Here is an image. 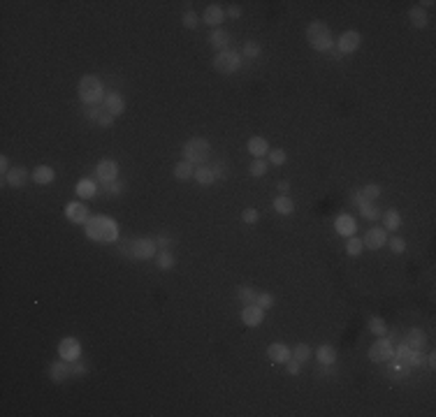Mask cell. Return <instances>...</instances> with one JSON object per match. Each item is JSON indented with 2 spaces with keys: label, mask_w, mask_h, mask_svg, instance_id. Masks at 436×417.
Listing matches in <instances>:
<instances>
[{
  "label": "cell",
  "mask_w": 436,
  "mask_h": 417,
  "mask_svg": "<svg viewBox=\"0 0 436 417\" xmlns=\"http://www.w3.org/2000/svg\"><path fill=\"white\" fill-rule=\"evenodd\" d=\"M84 229H86L88 239L100 241V243H112L119 239V225L109 215H91L84 222Z\"/></svg>",
  "instance_id": "cell-1"
},
{
  "label": "cell",
  "mask_w": 436,
  "mask_h": 417,
  "mask_svg": "<svg viewBox=\"0 0 436 417\" xmlns=\"http://www.w3.org/2000/svg\"><path fill=\"white\" fill-rule=\"evenodd\" d=\"M79 98L84 104H102L105 102V86L95 74H86L79 81Z\"/></svg>",
  "instance_id": "cell-2"
},
{
  "label": "cell",
  "mask_w": 436,
  "mask_h": 417,
  "mask_svg": "<svg viewBox=\"0 0 436 417\" xmlns=\"http://www.w3.org/2000/svg\"><path fill=\"white\" fill-rule=\"evenodd\" d=\"M306 40L315 51H329L334 47V40H332V33L329 28L322 23V21H313L309 28H306Z\"/></svg>",
  "instance_id": "cell-3"
},
{
  "label": "cell",
  "mask_w": 436,
  "mask_h": 417,
  "mask_svg": "<svg viewBox=\"0 0 436 417\" xmlns=\"http://www.w3.org/2000/svg\"><path fill=\"white\" fill-rule=\"evenodd\" d=\"M183 160H188L190 165H204L209 160V141L202 137H193L183 144Z\"/></svg>",
  "instance_id": "cell-4"
},
{
  "label": "cell",
  "mask_w": 436,
  "mask_h": 417,
  "mask_svg": "<svg viewBox=\"0 0 436 417\" xmlns=\"http://www.w3.org/2000/svg\"><path fill=\"white\" fill-rule=\"evenodd\" d=\"M214 68L221 74H232L242 68V54H237L232 49H223L214 58Z\"/></svg>",
  "instance_id": "cell-5"
},
{
  "label": "cell",
  "mask_w": 436,
  "mask_h": 417,
  "mask_svg": "<svg viewBox=\"0 0 436 417\" xmlns=\"http://www.w3.org/2000/svg\"><path fill=\"white\" fill-rule=\"evenodd\" d=\"M155 246L158 243L153 239H135L128 243V248H123V253H128L133 260H148L155 255Z\"/></svg>",
  "instance_id": "cell-6"
},
{
  "label": "cell",
  "mask_w": 436,
  "mask_h": 417,
  "mask_svg": "<svg viewBox=\"0 0 436 417\" xmlns=\"http://www.w3.org/2000/svg\"><path fill=\"white\" fill-rule=\"evenodd\" d=\"M116 176H119V165H116L114 160H100L98 162V167H95V179H98L100 183L109 186V183L116 181Z\"/></svg>",
  "instance_id": "cell-7"
},
{
  "label": "cell",
  "mask_w": 436,
  "mask_h": 417,
  "mask_svg": "<svg viewBox=\"0 0 436 417\" xmlns=\"http://www.w3.org/2000/svg\"><path fill=\"white\" fill-rule=\"evenodd\" d=\"M369 357L371 362H388V359L395 357V348H392V343L388 338H381V341H376L369 348Z\"/></svg>",
  "instance_id": "cell-8"
},
{
  "label": "cell",
  "mask_w": 436,
  "mask_h": 417,
  "mask_svg": "<svg viewBox=\"0 0 436 417\" xmlns=\"http://www.w3.org/2000/svg\"><path fill=\"white\" fill-rule=\"evenodd\" d=\"M58 355H61V359H67V362H77L81 355V345L77 338L67 336L61 341V345H58Z\"/></svg>",
  "instance_id": "cell-9"
},
{
  "label": "cell",
  "mask_w": 436,
  "mask_h": 417,
  "mask_svg": "<svg viewBox=\"0 0 436 417\" xmlns=\"http://www.w3.org/2000/svg\"><path fill=\"white\" fill-rule=\"evenodd\" d=\"M360 33L357 30H346V33L339 37V42H336V49H339V54H353L357 47H360Z\"/></svg>",
  "instance_id": "cell-10"
},
{
  "label": "cell",
  "mask_w": 436,
  "mask_h": 417,
  "mask_svg": "<svg viewBox=\"0 0 436 417\" xmlns=\"http://www.w3.org/2000/svg\"><path fill=\"white\" fill-rule=\"evenodd\" d=\"M242 320L246 327H258V324H262V320H265V311H262L258 304H246L242 311Z\"/></svg>",
  "instance_id": "cell-11"
},
{
  "label": "cell",
  "mask_w": 436,
  "mask_h": 417,
  "mask_svg": "<svg viewBox=\"0 0 436 417\" xmlns=\"http://www.w3.org/2000/svg\"><path fill=\"white\" fill-rule=\"evenodd\" d=\"M65 215H67V220L70 222H77V225H84V222L91 218L88 215V208L84 207V204H79V202H70L65 207Z\"/></svg>",
  "instance_id": "cell-12"
},
{
  "label": "cell",
  "mask_w": 436,
  "mask_h": 417,
  "mask_svg": "<svg viewBox=\"0 0 436 417\" xmlns=\"http://www.w3.org/2000/svg\"><path fill=\"white\" fill-rule=\"evenodd\" d=\"M362 243L367 246L369 250H378V248H383L385 243H388V236H385V229H381V227H374V229H369L367 232V236L362 239Z\"/></svg>",
  "instance_id": "cell-13"
},
{
  "label": "cell",
  "mask_w": 436,
  "mask_h": 417,
  "mask_svg": "<svg viewBox=\"0 0 436 417\" xmlns=\"http://www.w3.org/2000/svg\"><path fill=\"white\" fill-rule=\"evenodd\" d=\"M49 376H51L54 383L65 380L67 376H72V362H67V359H58V362H54L51 366H49Z\"/></svg>",
  "instance_id": "cell-14"
},
{
  "label": "cell",
  "mask_w": 436,
  "mask_h": 417,
  "mask_svg": "<svg viewBox=\"0 0 436 417\" xmlns=\"http://www.w3.org/2000/svg\"><path fill=\"white\" fill-rule=\"evenodd\" d=\"M334 229H336V234H341V236H353L355 234V229H357L355 218H353L350 213H341L334 220Z\"/></svg>",
  "instance_id": "cell-15"
},
{
  "label": "cell",
  "mask_w": 436,
  "mask_h": 417,
  "mask_svg": "<svg viewBox=\"0 0 436 417\" xmlns=\"http://www.w3.org/2000/svg\"><path fill=\"white\" fill-rule=\"evenodd\" d=\"M28 169H23V167H12L9 172L5 174V183H9L12 188H23L28 183Z\"/></svg>",
  "instance_id": "cell-16"
},
{
  "label": "cell",
  "mask_w": 436,
  "mask_h": 417,
  "mask_svg": "<svg viewBox=\"0 0 436 417\" xmlns=\"http://www.w3.org/2000/svg\"><path fill=\"white\" fill-rule=\"evenodd\" d=\"M267 355L272 357V362H276V364H286L292 357V352H290V348L288 345H283V343H272L269 345V350H267Z\"/></svg>",
  "instance_id": "cell-17"
},
{
  "label": "cell",
  "mask_w": 436,
  "mask_h": 417,
  "mask_svg": "<svg viewBox=\"0 0 436 417\" xmlns=\"http://www.w3.org/2000/svg\"><path fill=\"white\" fill-rule=\"evenodd\" d=\"M223 19H225V12L218 5H209L204 9V16H202V21L211 28H218V23H223Z\"/></svg>",
  "instance_id": "cell-18"
},
{
  "label": "cell",
  "mask_w": 436,
  "mask_h": 417,
  "mask_svg": "<svg viewBox=\"0 0 436 417\" xmlns=\"http://www.w3.org/2000/svg\"><path fill=\"white\" fill-rule=\"evenodd\" d=\"M56 179V172L51 167H47V165H40V167L33 169V181L37 183V186H47V183H51Z\"/></svg>",
  "instance_id": "cell-19"
},
{
  "label": "cell",
  "mask_w": 436,
  "mask_h": 417,
  "mask_svg": "<svg viewBox=\"0 0 436 417\" xmlns=\"http://www.w3.org/2000/svg\"><path fill=\"white\" fill-rule=\"evenodd\" d=\"M105 109H107L112 116H119L126 109V102H123V98L119 93H107V98H105Z\"/></svg>",
  "instance_id": "cell-20"
},
{
  "label": "cell",
  "mask_w": 436,
  "mask_h": 417,
  "mask_svg": "<svg viewBox=\"0 0 436 417\" xmlns=\"http://www.w3.org/2000/svg\"><path fill=\"white\" fill-rule=\"evenodd\" d=\"M404 343L409 345L411 350H423L425 343H427V336H425L423 329H411L409 334H406V341Z\"/></svg>",
  "instance_id": "cell-21"
},
{
  "label": "cell",
  "mask_w": 436,
  "mask_h": 417,
  "mask_svg": "<svg viewBox=\"0 0 436 417\" xmlns=\"http://www.w3.org/2000/svg\"><path fill=\"white\" fill-rule=\"evenodd\" d=\"M249 153L253 155V158H262L265 153H269L267 139H262V137H251L249 139Z\"/></svg>",
  "instance_id": "cell-22"
},
{
  "label": "cell",
  "mask_w": 436,
  "mask_h": 417,
  "mask_svg": "<svg viewBox=\"0 0 436 417\" xmlns=\"http://www.w3.org/2000/svg\"><path fill=\"white\" fill-rule=\"evenodd\" d=\"M95 193H98V186H95V181H91V179H81V181L77 183V195H79L81 200H91V197H95Z\"/></svg>",
  "instance_id": "cell-23"
},
{
  "label": "cell",
  "mask_w": 436,
  "mask_h": 417,
  "mask_svg": "<svg viewBox=\"0 0 436 417\" xmlns=\"http://www.w3.org/2000/svg\"><path fill=\"white\" fill-rule=\"evenodd\" d=\"M193 179L200 183V186H211V183L216 181V174L211 172V167H204V165H200V167H195Z\"/></svg>",
  "instance_id": "cell-24"
},
{
  "label": "cell",
  "mask_w": 436,
  "mask_h": 417,
  "mask_svg": "<svg viewBox=\"0 0 436 417\" xmlns=\"http://www.w3.org/2000/svg\"><path fill=\"white\" fill-rule=\"evenodd\" d=\"M228 40H230V35L223 30V28H214L211 30V35H209V42H211V47L214 49H228Z\"/></svg>",
  "instance_id": "cell-25"
},
{
  "label": "cell",
  "mask_w": 436,
  "mask_h": 417,
  "mask_svg": "<svg viewBox=\"0 0 436 417\" xmlns=\"http://www.w3.org/2000/svg\"><path fill=\"white\" fill-rule=\"evenodd\" d=\"M274 211L276 213H281V215H290L292 211H295V202H292L288 195H279L274 200Z\"/></svg>",
  "instance_id": "cell-26"
},
{
  "label": "cell",
  "mask_w": 436,
  "mask_h": 417,
  "mask_svg": "<svg viewBox=\"0 0 436 417\" xmlns=\"http://www.w3.org/2000/svg\"><path fill=\"white\" fill-rule=\"evenodd\" d=\"M193 174H195V165H190L188 160L174 165V176L179 181H188V179H193Z\"/></svg>",
  "instance_id": "cell-27"
},
{
  "label": "cell",
  "mask_w": 436,
  "mask_h": 417,
  "mask_svg": "<svg viewBox=\"0 0 436 417\" xmlns=\"http://www.w3.org/2000/svg\"><path fill=\"white\" fill-rule=\"evenodd\" d=\"M315 357H318L320 364H334L336 362V352L332 345H320V348L315 350Z\"/></svg>",
  "instance_id": "cell-28"
},
{
  "label": "cell",
  "mask_w": 436,
  "mask_h": 417,
  "mask_svg": "<svg viewBox=\"0 0 436 417\" xmlns=\"http://www.w3.org/2000/svg\"><path fill=\"white\" fill-rule=\"evenodd\" d=\"M383 220H385V229H399V225H402V215H399V211L397 208H390V211H385V215H383Z\"/></svg>",
  "instance_id": "cell-29"
},
{
  "label": "cell",
  "mask_w": 436,
  "mask_h": 417,
  "mask_svg": "<svg viewBox=\"0 0 436 417\" xmlns=\"http://www.w3.org/2000/svg\"><path fill=\"white\" fill-rule=\"evenodd\" d=\"M409 19H411V23L416 28H425L427 26V14H425V9L423 7H413L409 12Z\"/></svg>",
  "instance_id": "cell-30"
},
{
  "label": "cell",
  "mask_w": 436,
  "mask_h": 417,
  "mask_svg": "<svg viewBox=\"0 0 436 417\" xmlns=\"http://www.w3.org/2000/svg\"><path fill=\"white\" fill-rule=\"evenodd\" d=\"M357 208H360V213H362L367 220H378V218L383 215L381 211H378V207H374L371 202H364L362 207H357Z\"/></svg>",
  "instance_id": "cell-31"
},
{
  "label": "cell",
  "mask_w": 436,
  "mask_h": 417,
  "mask_svg": "<svg viewBox=\"0 0 436 417\" xmlns=\"http://www.w3.org/2000/svg\"><path fill=\"white\" fill-rule=\"evenodd\" d=\"M255 290L249 288V285H242V288H237V299L244 304H255Z\"/></svg>",
  "instance_id": "cell-32"
},
{
  "label": "cell",
  "mask_w": 436,
  "mask_h": 417,
  "mask_svg": "<svg viewBox=\"0 0 436 417\" xmlns=\"http://www.w3.org/2000/svg\"><path fill=\"white\" fill-rule=\"evenodd\" d=\"M292 357H295L297 362L299 364H304V362H309L311 359V348L306 343H299V345H295V350H292Z\"/></svg>",
  "instance_id": "cell-33"
},
{
  "label": "cell",
  "mask_w": 436,
  "mask_h": 417,
  "mask_svg": "<svg viewBox=\"0 0 436 417\" xmlns=\"http://www.w3.org/2000/svg\"><path fill=\"white\" fill-rule=\"evenodd\" d=\"M364 250V243H362V239H357V236H350L348 239V246H346V253H348L350 257H357L360 253Z\"/></svg>",
  "instance_id": "cell-34"
},
{
  "label": "cell",
  "mask_w": 436,
  "mask_h": 417,
  "mask_svg": "<svg viewBox=\"0 0 436 417\" xmlns=\"http://www.w3.org/2000/svg\"><path fill=\"white\" fill-rule=\"evenodd\" d=\"M105 111H107V109H105V102H102V104H88V107L84 109L86 118H91V121H95V123H98V118H100Z\"/></svg>",
  "instance_id": "cell-35"
},
{
  "label": "cell",
  "mask_w": 436,
  "mask_h": 417,
  "mask_svg": "<svg viewBox=\"0 0 436 417\" xmlns=\"http://www.w3.org/2000/svg\"><path fill=\"white\" fill-rule=\"evenodd\" d=\"M172 267H174V255H172L169 250H162L160 255H158V269L167 271V269H172Z\"/></svg>",
  "instance_id": "cell-36"
},
{
  "label": "cell",
  "mask_w": 436,
  "mask_h": 417,
  "mask_svg": "<svg viewBox=\"0 0 436 417\" xmlns=\"http://www.w3.org/2000/svg\"><path fill=\"white\" fill-rule=\"evenodd\" d=\"M267 167H269V165H267L265 160H262V158H255V160L251 162L249 172H251L253 176H265V174H267Z\"/></svg>",
  "instance_id": "cell-37"
},
{
  "label": "cell",
  "mask_w": 436,
  "mask_h": 417,
  "mask_svg": "<svg viewBox=\"0 0 436 417\" xmlns=\"http://www.w3.org/2000/svg\"><path fill=\"white\" fill-rule=\"evenodd\" d=\"M242 56H246V58H258V56H260V44H258V42H244Z\"/></svg>",
  "instance_id": "cell-38"
},
{
  "label": "cell",
  "mask_w": 436,
  "mask_h": 417,
  "mask_svg": "<svg viewBox=\"0 0 436 417\" xmlns=\"http://www.w3.org/2000/svg\"><path fill=\"white\" fill-rule=\"evenodd\" d=\"M369 329H371V334H376V336H385L388 327H385V322H383L381 317H371V320H369Z\"/></svg>",
  "instance_id": "cell-39"
},
{
  "label": "cell",
  "mask_w": 436,
  "mask_h": 417,
  "mask_svg": "<svg viewBox=\"0 0 436 417\" xmlns=\"http://www.w3.org/2000/svg\"><path fill=\"white\" fill-rule=\"evenodd\" d=\"M362 195L367 202H371V200H376V197L381 195V186H376V183H369V186H364L362 188Z\"/></svg>",
  "instance_id": "cell-40"
},
{
  "label": "cell",
  "mask_w": 436,
  "mask_h": 417,
  "mask_svg": "<svg viewBox=\"0 0 436 417\" xmlns=\"http://www.w3.org/2000/svg\"><path fill=\"white\" fill-rule=\"evenodd\" d=\"M255 304H258L262 311H265V309H272V306H274V297L267 295V292H260V295L255 297Z\"/></svg>",
  "instance_id": "cell-41"
},
{
  "label": "cell",
  "mask_w": 436,
  "mask_h": 417,
  "mask_svg": "<svg viewBox=\"0 0 436 417\" xmlns=\"http://www.w3.org/2000/svg\"><path fill=\"white\" fill-rule=\"evenodd\" d=\"M411 352H413V350H411L406 343H402L399 348H397V352H395V359H399L402 364H406V366H409V357H411Z\"/></svg>",
  "instance_id": "cell-42"
},
{
  "label": "cell",
  "mask_w": 436,
  "mask_h": 417,
  "mask_svg": "<svg viewBox=\"0 0 436 417\" xmlns=\"http://www.w3.org/2000/svg\"><path fill=\"white\" fill-rule=\"evenodd\" d=\"M269 162H272V165H283V162H286V151L274 148V151L269 153Z\"/></svg>",
  "instance_id": "cell-43"
},
{
  "label": "cell",
  "mask_w": 436,
  "mask_h": 417,
  "mask_svg": "<svg viewBox=\"0 0 436 417\" xmlns=\"http://www.w3.org/2000/svg\"><path fill=\"white\" fill-rule=\"evenodd\" d=\"M423 362H425L423 350H413V352H411V357H409V366H411V369H413V366H423Z\"/></svg>",
  "instance_id": "cell-44"
},
{
  "label": "cell",
  "mask_w": 436,
  "mask_h": 417,
  "mask_svg": "<svg viewBox=\"0 0 436 417\" xmlns=\"http://www.w3.org/2000/svg\"><path fill=\"white\" fill-rule=\"evenodd\" d=\"M258 218H260V213H258L255 208H244V213H242V220L244 222L253 225V222H258Z\"/></svg>",
  "instance_id": "cell-45"
},
{
  "label": "cell",
  "mask_w": 436,
  "mask_h": 417,
  "mask_svg": "<svg viewBox=\"0 0 436 417\" xmlns=\"http://www.w3.org/2000/svg\"><path fill=\"white\" fill-rule=\"evenodd\" d=\"M181 21H183V26L186 28H197V23H200V19H197V14L195 12H186Z\"/></svg>",
  "instance_id": "cell-46"
},
{
  "label": "cell",
  "mask_w": 436,
  "mask_h": 417,
  "mask_svg": "<svg viewBox=\"0 0 436 417\" xmlns=\"http://www.w3.org/2000/svg\"><path fill=\"white\" fill-rule=\"evenodd\" d=\"M388 243H390V248H392V253H397V255L406 250V243H404V239H399V236H395V239H390Z\"/></svg>",
  "instance_id": "cell-47"
},
{
  "label": "cell",
  "mask_w": 436,
  "mask_h": 417,
  "mask_svg": "<svg viewBox=\"0 0 436 417\" xmlns=\"http://www.w3.org/2000/svg\"><path fill=\"white\" fill-rule=\"evenodd\" d=\"M112 123H114V116L109 114V111H105V114L98 118V125H100V128H109Z\"/></svg>",
  "instance_id": "cell-48"
},
{
  "label": "cell",
  "mask_w": 436,
  "mask_h": 417,
  "mask_svg": "<svg viewBox=\"0 0 436 417\" xmlns=\"http://www.w3.org/2000/svg\"><path fill=\"white\" fill-rule=\"evenodd\" d=\"M86 371H88L86 364H81L79 359H77V362H72V376H84Z\"/></svg>",
  "instance_id": "cell-49"
},
{
  "label": "cell",
  "mask_w": 436,
  "mask_h": 417,
  "mask_svg": "<svg viewBox=\"0 0 436 417\" xmlns=\"http://www.w3.org/2000/svg\"><path fill=\"white\" fill-rule=\"evenodd\" d=\"M286 366H288L290 376H297V373H299V362H297L295 357H292V359H288V362H286Z\"/></svg>",
  "instance_id": "cell-50"
},
{
  "label": "cell",
  "mask_w": 436,
  "mask_h": 417,
  "mask_svg": "<svg viewBox=\"0 0 436 417\" xmlns=\"http://www.w3.org/2000/svg\"><path fill=\"white\" fill-rule=\"evenodd\" d=\"M123 190H126V183H121V181L109 183V193H112V195H121Z\"/></svg>",
  "instance_id": "cell-51"
},
{
  "label": "cell",
  "mask_w": 436,
  "mask_h": 417,
  "mask_svg": "<svg viewBox=\"0 0 436 417\" xmlns=\"http://www.w3.org/2000/svg\"><path fill=\"white\" fill-rule=\"evenodd\" d=\"M350 202L355 204V207H362V204L367 202V200H364V195H362V190H355V193L350 195Z\"/></svg>",
  "instance_id": "cell-52"
},
{
  "label": "cell",
  "mask_w": 436,
  "mask_h": 417,
  "mask_svg": "<svg viewBox=\"0 0 436 417\" xmlns=\"http://www.w3.org/2000/svg\"><path fill=\"white\" fill-rule=\"evenodd\" d=\"M228 16L230 19H239V16H242V7H237V5L228 7Z\"/></svg>",
  "instance_id": "cell-53"
},
{
  "label": "cell",
  "mask_w": 436,
  "mask_h": 417,
  "mask_svg": "<svg viewBox=\"0 0 436 417\" xmlns=\"http://www.w3.org/2000/svg\"><path fill=\"white\" fill-rule=\"evenodd\" d=\"M0 169H2V174H7V172H9V160H7V155H2V158H0Z\"/></svg>",
  "instance_id": "cell-54"
},
{
  "label": "cell",
  "mask_w": 436,
  "mask_h": 417,
  "mask_svg": "<svg viewBox=\"0 0 436 417\" xmlns=\"http://www.w3.org/2000/svg\"><path fill=\"white\" fill-rule=\"evenodd\" d=\"M427 366L434 371V366H436V355H427Z\"/></svg>",
  "instance_id": "cell-55"
},
{
  "label": "cell",
  "mask_w": 436,
  "mask_h": 417,
  "mask_svg": "<svg viewBox=\"0 0 436 417\" xmlns=\"http://www.w3.org/2000/svg\"><path fill=\"white\" fill-rule=\"evenodd\" d=\"M276 188L281 190V193H286V190L290 188V183H288V181H279V186H276Z\"/></svg>",
  "instance_id": "cell-56"
},
{
  "label": "cell",
  "mask_w": 436,
  "mask_h": 417,
  "mask_svg": "<svg viewBox=\"0 0 436 417\" xmlns=\"http://www.w3.org/2000/svg\"><path fill=\"white\" fill-rule=\"evenodd\" d=\"M155 243H158V246H167V243H169V239H167V236H160V239H158V241H155Z\"/></svg>",
  "instance_id": "cell-57"
}]
</instances>
